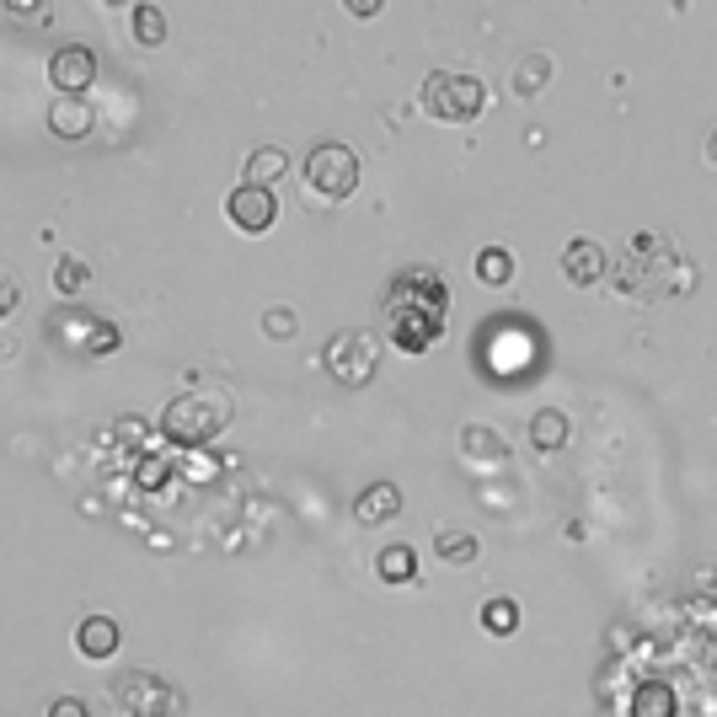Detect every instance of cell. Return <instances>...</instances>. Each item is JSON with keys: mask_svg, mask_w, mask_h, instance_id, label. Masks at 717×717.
I'll return each instance as SVG.
<instances>
[{"mask_svg": "<svg viewBox=\"0 0 717 717\" xmlns=\"http://www.w3.org/2000/svg\"><path fill=\"white\" fill-rule=\"evenodd\" d=\"M225 220H231L242 236H268L273 220H279V194H273V188H252V183H242V188L225 194Z\"/></svg>", "mask_w": 717, "mask_h": 717, "instance_id": "obj_8", "label": "cell"}, {"mask_svg": "<svg viewBox=\"0 0 717 717\" xmlns=\"http://www.w3.org/2000/svg\"><path fill=\"white\" fill-rule=\"evenodd\" d=\"M460 450L471 460H504V434L498 429H482V423H466L460 429Z\"/></svg>", "mask_w": 717, "mask_h": 717, "instance_id": "obj_16", "label": "cell"}, {"mask_svg": "<svg viewBox=\"0 0 717 717\" xmlns=\"http://www.w3.org/2000/svg\"><path fill=\"white\" fill-rule=\"evenodd\" d=\"M49 129L60 134V139H86V134L97 129V113H91L86 97H65V102L49 108Z\"/></svg>", "mask_w": 717, "mask_h": 717, "instance_id": "obj_13", "label": "cell"}, {"mask_svg": "<svg viewBox=\"0 0 717 717\" xmlns=\"http://www.w3.org/2000/svg\"><path fill=\"white\" fill-rule=\"evenodd\" d=\"M487 102H493L487 86H482L477 75H466V70H434V75L423 81V91H418V108H423L434 124H471Z\"/></svg>", "mask_w": 717, "mask_h": 717, "instance_id": "obj_4", "label": "cell"}, {"mask_svg": "<svg viewBox=\"0 0 717 717\" xmlns=\"http://www.w3.org/2000/svg\"><path fill=\"white\" fill-rule=\"evenodd\" d=\"M707 156H713V161H717V129H713V139H707Z\"/></svg>", "mask_w": 717, "mask_h": 717, "instance_id": "obj_30", "label": "cell"}, {"mask_svg": "<svg viewBox=\"0 0 717 717\" xmlns=\"http://www.w3.org/2000/svg\"><path fill=\"white\" fill-rule=\"evenodd\" d=\"M91 81H97V54H91L86 44L54 49V60H49V86H54L60 97H86Z\"/></svg>", "mask_w": 717, "mask_h": 717, "instance_id": "obj_9", "label": "cell"}, {"mask_svg": "<svg viewBox=\"0 0 717 717\" xmlns=\"http://www.w3.org/2000/svg\"><path fill=\"white\" fill-rule=\"evenodd\" d=\"M434 552H440L445 563L466 568V563H477V535H471V530H440V535H434Z\"/></svg>", "mask_w": 717, "mask_h": 717, "instance_id": "obj_21", "label": "cell"}, {"mask_svg": "<svg viewBox=\"0 0 717 717\" xmlns=\"http://www.w3.org/2000/svg\"><path fill=\"white\" fill-rule=\"evenodd\" d=\"M530 445H535V450H546V456H552V450H563V445H568V418H563L557 407L535 412V418H530Z\"/></svg>", "mask_w": 717, "mask_h": 717, "instance_id": "obj_15", "label": "cell"}, {"mask_svg": "<svg viewBox=\"0 0 717 717\" xmlns=\"http://www.w3.org/2000/svg\"><path fill=\"white\" fill-rule=\"evenodd\" d=\"M546 81H552V60H546V54H530V60L515 70V97H524V102H530V97H535Z\"/></svg>", "mask_w": 717, "mask_h": 717, "instance_id": "obj_22", "label": "cell"}, {"mask_svg": "<svg viewBox=\"0 0 717 717\" xmlns=\"http://www.w3.org/2000/svg\"><path fill=\"white\" fill-rule=\"evenodd\" d=\"M119 643H124V632H119L113 616H86V621L75 627V648H81V658H113Z\"/></svg>", "mask_w": 717, "mask_h": 717, "instance_id": "obj_11", "label": "cell"}, {"mask_svg": "<svg viewBox=\"0 0 717 717\" xmlns=\"http://www.w3.org/2000/svg\"><path fill=\"white\" fill-rule=\"evenodd\" d=\"M113 707H119L124 717H177L183 696H177L161 675L134 669V675H124V680L113 685Z\"/></svg>", "mask_w": 717, "mask_h": 717, "instance_id": "obj_7", "label": "cell"}, {"mask_svg": "<svg viewBox=\"0 0 717 717\" xmlns=\"http://www.w3.org/2000/svg\"><path fill=\"white\" fill-rule=\"evenodd\" d=\"M86 284H91V268L81 258H60V268H54V289H60V295H81Z\"/></svg>", "mask_w": 717, "mask_h": 717, "instance_id": "obj_23", "label": "cell"}, {"mask_svg": "<svg viewBox=\"0 0 717 717\" xmlns=\"http://www.w3.org/2000/svg\"><path fill=\"white\" fill-rule=\"evenodd\" d=\"M108 348H119V326H97V332H91V354H108Z\"/></svg>", "mask_w": 717, "mask_h": 717, "instance_id": "obj_27", "label": "cell"}, {"mask_svg": "<svg viewBox=\"0 0 717 717\" xmlns=\"http://www.w3.org/2000/svg\"><path fill=\"white\" fill-rule=\"evenodd\" d=\"M691 262L675 258V242L658 236V231H638L627 258L616 262V284L638 300H669V295H685L691 289Z\"/></svg>", "mask_w": 717, "mask_h": 717, "instance_id": "obj_2", "label": "cell"}, {"mask_svg": "<svg viewBox=\"0 0 717 717\" xmlns=\"http://www.w3.org/2000/svg\"><path fill=\"white\" fill-rule=\"evenodd\" d=\"M16 306H22V284H16V273H5V268H0V322H5V317H16Z\"/></svg>", "mask_w": 717, "mask_h": 717, "instance_id": "obj_25", "label": "cell"}, {"mask_svg": "<svg viewBox=\"0 0 717 717\" xmlns=\"http://www.w3.org/2000/svg\"><path fill=\"white\" fill-rule=\"evenodd\" d=\"M375 573H381L386 584H412V573H418V557H412V546H381V557H375Z\"/></svg>", "mask_w": 717, "mask_h": 717, "instance_id": "obj_18", "label": "cell"}, {"mask_svg": "<svg viewBox=\"0 0 717 717\" xmlns=\"http://www.w3.org/2000/svg\"><path fill=\"white\" fill-rule=\"evenodd\" d=\"M509 279H515V258H509L504 247H482V252H477V284L504 289Z\"/></svg>", "mask_w": 717, "mask_h": 717, "instance_id": "obj_17", "label": "cell"}, {"mask_svg": "<svg viewBox=\"0 0 717 717\" xmlns=\"http://www.w3.org/2000/svg\"><path fill=\"white\" fill-rule=\"evenodd\" d=\"M605 273H610V262H605V247H599V242L579 236V242L563 247V279H568V284L589 289V284H599Z\"/></svg>", "mask_w": 717, "mask_h": 717, "instance_id": "obj_10", "label": "cell"}, {"mask_svg": "<svg viewBox=\"0 0 717 717\" xmlns=\"http://www.w3.org/2000/svg\"><path fill=\"white\" fill-rule=\"evenodd\" d=\"M129 33H134V44L161 49V44H166V16H161L156 5H134V11H129Z\"/></svg>", "mask_w": 717, "mask_h": 717, "instance_id": "obj_19", "label": "cell"}, {"mask_svg": "<svg viewBox=\"0 0 717 717\" xmlns=\"http://www.w3.org/2000/svg\"><path fill=\"white\" fill-rule=\"evenodd\" d=\"M5 5H11V11H38L44 0H5Z\"/></svg>", "mask_w": 717, "mask_h": 717, "instance_id": "obj_29", "label": "cell"}, {"mask_svg": "<svg viewBox=\"0 0 717 717\" xmlns=\"http://www.w3.org/2000/svg\"><path fill=\"white\" fill-rule=\"evenodd\" d=\"M300 172H306L311 198H326V203H343V198H354V188H359V156L343 139H317L306 150V166Z\"/></svg>", "mask_w": 717, "mask_h": 717, "instance_id": "obj_5", "label": "cell"}, {"mask_svg": "<svg viewBox=\"0 0 717 717\" xmlns=\"http://www.w3.org/2000/svg\"><path fill=\"white\" fill-rule=\"evenodd\" d=\"M401 515V487L392 482H370L359 498H354V520L359 524H386Z\"/></svg>", "mask_w": 717, "mask_h": 717, "instance_id": "obj_12", "label": "cell"}, {"mask_svg": "<svg viewBox=\"0 0 717 717\" xmlns=\"http://www.w3.org/2000/svg\"><path fill=\"white\" fill-rule=\"evenodd\" d=\"M295 311H289V306H273V311H268V317H262V332H268V337H279V343H284V337H295Z\"/></svg>", "mask_w": 717, "mask_h": 717, "instance_id": "obj_24", "label": "cell"}, {"mask_svg": "<svg viewBox=\"0 0 717 717\" xmlns=\"http://www.w3.org/2000/svg\"><path fill=\"white\" fill-rule=\"evenodd\" d=\"M482 627H487L493 638H515V632H520V605H515L509 594L487 599V605H482Z\"/></svg>", "mask_w": 717, "mask_h": 717, "instance_id": "obj_20", "label": "cell"}, {"mask_svg": "<svg viewBox=\"0 0 717 717\" xmlns=\"http://www.w3.org/2000/svg\"><path fill=\"white\" fill-rule=\"evenodd\" d=\"M225 429H231V396L225 392H183L161 412V434L172 445H209Z\"/></svg>", "mask_w": 717, "mask_h": 717, "instance_id": "obj_3", "label": "cell"}, {"mask_svg": "<svg viewBox=\"0 0 717 717\" xmlns=\"http://www.w3.org/2000/svg\"><path fill=\"white\" fill-rule=\"evenodd\" d=\"M343 5H348V16L370 22V16H381V5H386V0H343Z\"/></svg>", "mask_w": 717, "mask_h": 717, "instance_id": "obj_28", "label": "cell"}, {"mask_svg": "<svg viewBox=\"0 0 717 717\" xmlns=\"http://www.w3.org/2000/svg\"><path fill=\"white\" fill-rule=\"evenodd\" d=\"M49 717H91V707H86L81 696H60V702L49 707Z\"/></svg>", "mask_w": 717, "mask_h": 717, "instance_id": "obj_26", "label": "cell"}, {"mask_svg": "<svg viewBox=\"0 0 717 717\" xmlns=\"http://www.w3.org/2000/svg\"><path fill=\"white\" fill-rule=\"evenodd\" d=\"M284 172H289V156H284L279 145H258V150L247 156V166H242V183H252V188H279Z\"/></svg>", "mask_w": 717, "mask_h": 717, "instance_id": "obj_14", "label": "cell"}, {"mask_svg": "<svg viewBox=\"0 0 717 717\" xmlns=\"http://www.w3.org/2000/svg\"><path fill=\"white\" fill-rule=\"evenodd\" d=\"M322 370L337 381V386H348V392H354V386H370V381H375V370H381V343H375V332L348 326V332L326 337Z\"/></svg>", "mask_w": 717, "mask_h": 717, "instance_id": "obj_6", "label": "cell"}, {"mask_svg": "<svg viewBox=\"0 0 717 717\" xmlns=\"http://www.w3.org/2000/svg\"><path fill=\"white\" fill-rule=\"evenodd\" d=\"M445 306H450L445 284L429 268H407L392 284V295H386V326H392L396 348L423 354L445 332Z\"/></svg>", "mask_w": 717, "mask_h": 717, "instance_id": "obj_1", "label": "cell"}]
</instances>
